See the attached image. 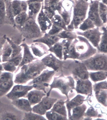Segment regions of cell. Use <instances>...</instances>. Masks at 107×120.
<instances>
[{"label": "cell", "instance_id": "cell-26", "mask_svg": "<svg viewBox=\"0 0 107 120\" xmlns=\"http://www.w3.org/2000/svg\"><path fill=\"white\" fill-rule=\"evenodd\" d=\"M101 28L103 32L98 47L97 48V52L107 54V29L104 26Z\"/></svg>", "mask_w": 107, "mask_h": 120}, {"label": "cell", "instance_id": "cell-19", "mask_svg": "<svg viewBox=\"0 0 107 120\" xmlns=\"http://www.w3.org/2000/svg\"><path fill=\"white\" fill-rule=\"evenodd\" d=\"M33 55L38 57H41L49 53V47L44 44L39 42H32L30 46Z\"/></svg>", "mask_w": 107, "mask_h": 120}, {"label": "cell", "instance_id": "cell-5", "mask_svg": "<svg viewBox=\"0 0 107 120\" xmlns=\"http://www.w3.org/2000/svg\"><path fill=\"white\" fill-rule=\"evenodd\" d=\"M16 28L25 39L32 41V42L44 34L42 32L36 19L31 18H28L23 26Z\"/></svg>", "mask_w": 107, "mask_h": 120}, {"label": "cell", "instance_id": "cell-36", "mask_svg": "<svg viewBox=\"0 0 107 120\" xmlns=\"http://www.w3.org/2000/svg\"><path fill=\"white\" fill-rule=\"evenodd\" d=\"M28 18L27 12L23 11L15 17V26L16 27L23 26Z\"/></svg>", "mask_w": 107, "mask_h": 120}, {"label": "cell", "instance_id": "cell-15", "mask_svg": "<svg viewBox=\"0 0 107 120\" xmlns=\"http://www.w3.org/2000/svg\"><path fill=\"white\" fill-rule=\"evenodd\" d=\"M41 60L46 67L52 68L55 71L62 67L64 62V60H60L52 53L47 55Z\"/></svg>", "mask_w": 107, "mask_h": 120}, {"label": "cell", "instance_id": "cell-49", "mask_svg": "<svg viewBox=\"0 0 107 120\" xmlns=\"http://www.w3.org/2000/svg\"><path fill=\"white\" fill-rule=\"evenodd\" d=\"M2 120H18V117L13 113L7 112L3 115L2 117Z\"/></svg>", "mask_w": 107, "mask_h": 120}, {"label": "cell", "instance_id": "cell-60", "mask_svg": "<svg viewBox=\"0 0 107 120\" xmlns=\"http://www.w3.org/2000/svg\"><path fill=\"white\" fill-rule=\"evenodd\" d=\"M72 0V1H75V0Z\"/></svg>", "mask_w": 107, "mask_h": 120}, {"label": "cell", "instance_id": "cell-14", "mask_svg": "<svg viewBox=\"0 0 107 120\" xmlns=\"http://www.w3.org/2000/svg\"><path fill=\"white\" fill-rule=\"evenodd\" d=\"M57 101L56 98H52L49 97L44 96L41 102L32 108L34 113L43 115L45 114L47 111L51 109L55 103Z\"/></svg>", "mask_w": 107, "mask_h": 120}, {"label": "cell", "instance_id": "cell-35", "mask_svg": "<svg viewBox=\"0 0 107 120\" xmlns=\"http://www.w3.org/2000/svg\"><path fill=\"white\" fill-rule=\"evenodd\" d=\"M6 39L11 44L12 48V52L10 59L11 60L19 55L22 52V50L23 49V47L20 45H18L14 42L8 37H6Z\"/></svg>", "mask_w": 107, "mask_h": 120}, {"label": "cell", "instance_id": "cell-13", "mask_svg": "<svg viewBox=\"0 0 107 120\" xmlns=\"http://www.w3.org/2000/svg\"><path fill=\"white\" fill-rule=\"evenodd\" d=\"M87 17L93 22L96 26L101 27L104 24L100 16L99 12V1L98 0H94L89 2Z\"/></svg>", "mask_w": 107, "mask_h": 120}, {"label": "cell", "instance_id": "cell-27", "mask_svg": "<svg viewBox=\"0 0 107 120\" xmlns=\"http://www.w3.org/2000/svg\"><path fill=\"white\" fill-rule=\"evenodd\" d=\"M12 52V48L11 45L6 40L3 47L1 56L2 63L10 61L11 56Z\"/></svg>", "mask_w": 107, "mask_h": 120}, {"label": "cell", "instance_id": "cell-48", "mask_svg": "<svg viewBox=\"0 0 107 120\" xmlns=\"http://www.w3.org/2000/svg\"><path fill=\"white\" fill-rule=\"evenodd\" d=\"M94 91L95 92L100 89L107 90V82L104 81L95 84L93 86Z\"/></svg>", "mask_w": 107, "mask_h": 120}, {"label": "cell", "instance_id": "cell-18", "mask_svg": "<svg viewBox=\"0 0 107 120\" xmlns=\"http://www.w3.org/2000/svg\"><path fill=\"white\" fill-rule=\"evenodd\" d=\"M23 47V54L22 61L19 65L17 69L15 74L19 70L20 68L24 65L29 64L33 61L38 59L33 56L31 51L30 46L27 43H23L20 44Z\"/></svg>", "mask_w": 107, "mask_h": 120}, {"label": "cell", "instance_id": "cell-2", "mask_svg": "<svg viewBox=\"0 0 107 120\" xmlns=\"http://www.w3.org/2000/svg\"><path fill=\"white\" fill-rule=\"evenodd\" d=\"M72 20L67 26L68 30H74L78 29L80 24L86 18L89 3L85 0L74 1Z\"/></svg>", "mask_w": 107, "mask_h": 120}, {"label": "cell", "instance_id": "cell-29", "mask_svg": "<svg viewBox=\"0 0 107 120\" xmlns=\"http://www.w3.org/2000/svg\"><path fill=\"white\" fill-rule=\"evenodd\" d=\"M65 101L60 100L57 101L55 103L51 110L52 111L60 115L67 117V113L65 104Z\"/></svg>", "mask_w": 107, "mask_h": 120}, {"label": "cell", "instance_id": "cell-55", "mask_svg": "<svg viewBox=\"0 0 107 120\" xmlns=\"http://www.w3.org/2000/svg\"><path fill=\"white\" fill-rule=\"evenodd\" d=\"M85 0V1L89 2V0Z\"/></svg>", "mask_w": 107, "mask_h": 120}, {"label": "cell", "instance_id": "cell-24", "mask_svg": "<svg viewBox=\"0 0 107 120\" xmlns=\"http://www.w3.org/2000/svg\"><path fill=\"white\" fill-rule=\"evenodd\" d=\"M27 2V1H26ZM28 4L27 13L28 18L37 19V16L40 11L43 4L38 2H27Z\"/></svg>", "mask_w": 107, "mask_h": 120}, {"label": "cell", "instance_id": "cell-56", "mask_svg": "<svg viewBox=\"0 0 107 120\" xmlns=\"http://www.w3.org/2000/svg\"><path fill=\"white\" fill-rule=\"evenodd\" d=\"M106 27L107 29V25H106Z\"/></svg>", "mask_w": 107, "mask_h": 120}, {"label": "cell", "instance_id": "cell-17", "mask_svg": "<svg viewBox=\"0 0 107 120\" xmlns=\"http://www.w3.org/2000/svg\"><path fill=\"white\" fill-rule=\"evenodd\" d=\"M36 21L42 32L44 34L48 32L52 25L51 19L44 14L42 7L37 16Z\"/></svg>", "mask_w": 107, "mask_h": 120}, {"label": "cell", "instance_id": "cell-43", "mask_svg": "<svg viewBox=\"0 0 107 120\" xmlns=\"http://www.w3.org/2000/svg\"><path fill=\"white\" fill-rule=\"evenodd\" d=\"M23 118V120H46L44 117L42 116V115H40L37 113L35 114L34 112L33 113L32 112H25Z\"/></svg>", "mask_w": 107, "mask_h": 120}, {"label": "cell", "instance_id": "cell-22", "mask_svg": "<svg viewBox=\"0 0 107 120\" xmlns=\"http://www.w3.org/2000/svg\"><path fill=\"white\" fill-rule=\"evenodd\" d=\"M11 103L18 109L25 112L32 111L31 105L28 99L22 98H18L12 101Z\"/></svg>", "mask_w": 107, "mask_h": 120}, {"label": "cell", "instance_id": "cell-59", "mask_svg": "<svg viewBox=\"0 0 107 120\" xmlns=\"http://www.w3.org/2000/svg\"><path fill=\"white\" fill-rule=\"evenodd\" d=\"M10 0V1H12V0Z\"/></svg>", "mask_w": 107, "mask_h": 120}, {"label": "cell", "instance_id": "cell-4", "mask_svg": "<svg viewBox=\"0 0 107 120\" xmlns=\"http://www.w3.org/2000/svg\"><path fill=\"white\" fill-rule=\"evenodd\" d=\"M75 83L74 78L71 76L66 77L61 75L59 77H54L53 82L51 84L49 85L50 89L47 93L46 96H50V93L53 88H57L66 97L67 99V101H69L68 94L70 92H72L73 90L75 89Z\"/></svg>", "mask_w": 107, "mask_h": 120}, {"label": "cell", "instance_id": "cell-6", "mask_svg": "<svg viewBox=\"0 0 107 120\" xmlns=\"http://www.w3.org/2000/svg\"><path fill=\"white\" fill-rule=\"evenodd\" d=\"M6 9V19L10 24L15 26V17L21 12L27 11L28 5L26 1L22 0H4Z\"/></svg>", "mask_w": 107, "mask_h": 120}, {"label": "cell", "instance_id": "cell-57", "mask_svg": "<svg viewBox=\"0 0 107 120\" xmlns=\"http://www.w3.org/2000/svg\"><path fill=\"white\" fill-rule=\"evenodd\" d=\"M92 0H89V1H92Z\"/></svg>", "mask_w": 107, "mask_h": 120}, {"label": "cell", "instance_id": "cell-38", "mask_svg": "<svg viewBox=\"0 0 107 120\" xmlns=\"http://www.w3.org/2000/svg\"><path fill=\"white\" fill-rule=\"evenodd\" d=\"M99 12L100 16L104 24L107 23V6L99 2Z\"/></svg>", "mask_w": 107, "mask_h": 120}, {"label": "cell", "instance_id": "cell-10", "mask_svg": "<svg viewBox=\"0 0 107 120\" xmlns=\"http://www.w3.org/2000/svg\"><path fill=\"white\" fill-rule=\"evenodd\" d=\"M74 30L78 36L84 37L96 49L98 47L102 34V32H100L99 27H96V28L84 31H80L78 30Z\"/></svg>", "mask_w": 107, "mask_h": 120}, {"label": "cell", "instance_id": "cell-53", "mask_svg": "<svg viewBox=\"0 0 107 120\" xmlns=\"http://www.w3.org/2000/svg\"><path fill=\"white\" fill-rule=\"evenodd\" d=\"M4 71V69L3 67L2 63L0 62V76L1 75L3 71Z\"/></svg>", "mask_w": 107, "mask_h": 120}, {"label": "cell", "instance_id": "cell-47", "mask_svg": "<svg viewBox=\"0 0 107 120\" xmlns=\"http://www.w3.org/2000/svg\"><path fill=\"white\" fill-rule=\"evenodd\" d=\"M63 30L59 26L52 24L51 29L47 33L50 35H56Z\"/></svg>", "mask_w": 107, "mask_h": 120}, {"label": "cell", "instance_id": "cell-54", "mask_svg": "<svg viewBox=\"0 0 107 120\" xmlns=\"http://www.w3.org/2000/svg\"><path fill=\"white\" fill-rule=\"evenodd\" d=\"M98 0L107 6V0Z\"/></svg>", "mask_w": 107, "mask_h": 120}, {"label": "cell", "instance_id": "cell-16", "mask_svg": "<svg viewBox=\"0 0 107 120\" xmlns=\"http://www.w3.org/2000/svg\"><path fill=\"white\" fill-rule=\"evenodd\" d=\"M75 89L77 93L85 95H90L92 92L93 86L92 82L88 79H77Z\"/></svg>", "mask_w": 107, "mask_h": 120}, {"label": "cell", "instance_id": "cell-41", "mask_svg": "<svg viewBox=\"0 0 107 120\" xmlns=\"http://www.w3.org/2000/svg\"><path fill=\"white\" fill-rule=\"evenodd\" d=\"M6 9L4 0H0V26L5 22Z\"/></svg>", "mask_w": 107, "mask_h": 120}, {"label": "cell", "instance_id": "cell-12", "mask_svg": "<svg viewBox=\"0 0 107 120\" xmlns=\"http://www.w3.org/2000/svg\"><path fill=\"white\" fill-rule=\"evenodd\" d=\"M34 88L33 85H23V84H16L13 86L6 96L8 99L11 101L22 98H26L28 92Z\"/></svg>", "mask_w": 107, "mask_h": 120}, {"label": "cell", "instance_id": "cell-40", "mask_svg": "<svg viewBox=\"0 0 107 120\" xmlns=\"http://www.w3.org/2000/svg\"><path fill=\"white\" fill-rule=\"evenodd\" d=\"M72 41L67 39H62L63 46H62V51H63V60L65 61L68 59L69 48L70 45Z\"/></svg>", "mask_w": 107, "mask_h": 120}, {"label": "cell", "instance_id": "cell-42", "mask_svg": "<svg viewBox=\"0 0 107 120\" xmlns=\"http://www.w3.org/2000/svg\"><path fill=\"white\" fill-rule=\"evenodd\" d=\"M46 117L48 120H67V117L56 113L54 112L47 111L45 113Z\"/></svg>", "mask_w": 107, "mask_h": 120}, {"label": "cell", "instance_id": "cell-44", "mask_svg": "<svg viewBox=\"0 0 107 120\" xmlns=\"http://www.w3.org/2000/svg\"><path fill=\"white\" fill-rule=\"evenodd\" d=\"M2 64L4 71L14 73H15L17 69V67L11 61H9L2 63Z\"/></svg>", "mask_w": 107, "mask_h": 120}, {"label": "cell", "instance_id": "cell-21", "mask_svg": "<svg viewBox=\"0 0 107 120\" xmlns=\"http://www.w3.org/2000/svg\"><path fill=\"white\" fill-rule=\"evenodd\" d=\"M60 39H61L57 35H51L46 33L42 37L34 40L33 42L42 43L46 45L49 48H50Z\"/></svg>", "mask_w": 107, "mask_h": 120}, {"label": "cell", "instance_id": "cell-30", "mask_svg": "<svg viewBox=\"0 0 107 120\" xmlns=\"http://www.w3.org/2000/svg\"><path fill=\"white\" fill-rule=\"evenodd\" d=\"M14 84V80L0 83V97L7 94L12 88Z\"/></svg>", "mask_w": 107, "mask_h": 120}, {"label": "cell", "instance_id": "cell-51", "mask_svg": "<svg viewBox=\"0 0 107 120\" xmlns=\"http://www.w3.org/2000/svg\"><path fill=\"white\" fill-rule=\"evenodd\" d=\"M6 40V37L5 36H4L3 38H0V62L1 63L2 53L3 47Z\"/></svg>", "mask_w": 107, "mask_h": 120}, {"label": "cell", "instance_id": "cell-50", "mask_svg": "<svg viewBox=\"0 0 107 120\" xmlns=\"http://www.w3.org/2000/svg\"><path fill=\"white\" fill-rule=\"evenodd\" d=\"M22 57H23V54L22 52L19 55L13 58V59L11 60L10 61H11L14 64L18 67L22 61Z\"/></svg>", "mask_w": 107, "mask_h": 120}, {"label": "cell", "instance_id": "cell-23", "mask_svg": "<svg viewBox=\"0 0 107 120\" xmlns=\"http://www.w3.org/2000/svg\"><path fill=\"white\" fill-rule=\"evenodd\" d=\"M85 97L78 94L72 100L65 101L68 112L69 119L71 115V110L72 109L77 106L81 105L85 101Z\"/></svg>", "mask_w": 107, "mask_h": 120}, {"label": "cell", "instance_id": "cell-33", "mask_svg": "<svg viewBox=\"0 0 107 120\" xmlns=\"http://www.w3.org/2000/svg\"><path fill=\"white\" fill-rule=\"evenodd\" d=\"M62 0H44V5L48 6L49 9L55 13H57L60 8Z\"/></svg>", "mask_w": 107, "mask_h": 120}, {"label": "cell", "instance_id": "cell-11", "mask_svg": "<svg viewBox=\"0 0 107 120\" xmlns=\"http://www.w3.org/2000/svg\"><path fill=\"white\" fill-rule=\"evenodd\" d=\"M74 1L62 0L60 9L57 12L62 18L66 26H68L72 20Z\"/></svg>", "mask_w": 107, "mask_h": 120}, {"label": "cell", "instance_id": "cell-20", "mask_svg": "<svg viewBox=\"0 0 107 120\" xmlns=\"http://www.w3.org/2000/svg\"><path fill=\"white\" fill-rule=\"evenodd\" d=\"M45 94L43 91L36 89L28 93L26 98H27L31 105H33L40 102L43 97L46 96Z\"/></svg>", "mask_w": 107, "mask_h": 120}, {"label": "cell", "instance_id": "cell-8", "mask_svg": "<svg viewBox=\"0 0 107 120\" xmlns=\"http://www.w3.org/2000/svg\"><path fill=\"white\" fill-rule=\"evenodd\" d=\"M64 61V64L67 65L66 68L73 75L75 79L85 80L89 79V72L86 66L82 61L72 59Z\"/></svg>", "mask_w": 107, "mask_h": 120}, {"label": "cell", "instance_id": "cell-34", "mask_svg": "<svg viewBox=\"0 0 107 120\" xmlns=\"http://www.w3.org/2000/svg\"><path fill=\"white\" fill-rule=\"evenodd\" d=\"M89 76L94 82L100 81L106 79L107 78V71H98L89 73Z\"/></svg>", "mask_w": 107, "mask_h": 120}, {"label": "cell", "instance_id": "cell-1", "mask_svg": "<svg viewBox=\"0 0 107 120\" xmlns=\"http://www.w3.org/2000/svg\"><path fill=\"white\" fill-rule=\"evenodd\" d=\"M46 67L41 60L38 59L24 65L15 73L14 82L16 84H26L29 81L38 76Z\"/></svg>", "mask_w": 107, "mask_h": 120}, {"label": "cell", "instance_id": "cell-39", "mask_svg": "<svg viewBox=\"0 0 107 120\" xmlns=\"http://www.w3.org/2000/svg\"><path fill=\"white\" fill-rule=\"evenodd\" d=\"M52 23L57 25L64 30H67V26L65 24L61 16L56 13L51 19Z\"/></svg>", "mask_w": 107, "mask_h": 120}, {"label": "cell", "instance_id": "cell-46", "mask_svg": "<svg viewBox=\"0 0 107 120\" xmlns=\"http://www.w3.org/2000/svg\"><path fill=\"white\" fill-rule=\"evenodd\" d=\"M100 115V114H99L97 111L92 106L89 108L86 112H85L84 117L91 118L101 117Z\"/></svg>", "mask_w": 107, "mask_h": 120}, {"label": "cell", "instance_id": "cell-3", "mask_svg": "<svg viewBox=\"0 0 107 120\" xmlns=\"http://www.w3.org/2000/svg\"><path fill=\"white\" fill-rule=\"evenodd\" d=\"M72 42L80 61L87 59L97 52L96 48L94 47L90 42L82 36L78 35Z\"/></svg>", "mask_w": 107, "mask_h": 120}, {"label": "cell", "instance_id": "cell-31", "mask_svg": "<svg viewBox=\"0 0 107 120\" xmlns=\"http://www.w3.org/2000/svg\"><path fill=\"white\" fill-rule=\"evenodd\" d=\"M61 39H67L73 41L77 37L75 30H63L56 35Z\"/></svg>", "mask_w": 107, "mask_h": 120}, {"label": "cell", "instance_id": "cell-32", "mask_svg": "<svg viewBox=\"0 0 107 120\" xmlns=\"http://www.w3.org/2000/svg\"><path fill=\"white\" fill-rule=\"evenodd\" d=\"M96 98L98 102L107 107V90L100 89L95 92Z\"/></svg>", "mask_w": 107, "mask_h": 120}, {"label": "cell", "instance_id": "cell-9", "mask_svg": "<svg viewBox=\"0 0 107 120\" xmlns=\"http://www.w3.org/2000/svg\"><path fill=\"white\" fill-rule=\"evenodd\" d=\"M54 71L44 70L38 76L28 83V85H33L34 88L43 91L46 93L45 89L49 86V83L55 74Z\"/></svg>", "mask_w": 107, "mask_h": 120}, {"label": "cell", "instance_id": "cell-52", "mask_svg": "<svg viewBox=\"0 0 107 120\" xmlns=\"http://www.w3.org/2000/svg\"><path fill=\"white\" fill-rule=\"evenodd\" d=\"M26 1L27 2H38L43 3L44 0H30Z\"/></svg>", "mask_w": 107, "mask_h": 120}, {"label": "cell", "instance_id": "cell-58", "mask_svg": "<svg viewBox=\"0 0 107 120\" xmlns=\"http://www.w3.org/2000/svg\"><path fill=\"white\" fill-rule=\"evenodd\" d=\"M30 0H26V1H27Z\"/></svg>", "mask_w": 107, "mask_h": 120}, {"label": "cell", "instance_id": "cell-28", "mask_svg": "<svg viewBox=\"0 0 107 120\" xmlns=\"http://www.w3.org/2000/svg\"><path fill=\"white\" fill-rule=\"evenodd\" d=\"M62 46V39H61L59 41L49 48V51L53 53L55 56L60 60H63Z\"/></svg>", "mask_w": 107, "mask_h": 120}, {"label": "cell", "instance_id": "cell-7", "mask_svg": "<svg viewBox=\"0 0 107 120\" xmlns=\"http://www.w3.org/2000/svg\"><path fill=\"white\" fill-rule=\"evenodd\" d=\"M82 61L88 70L107 71V54L97 52L92 56Z\"/></svg>", "mask_w": 107, "mask_h": 120}, {"label": "cell", "instance_id": "cell-45", "mask_svg": "<svg viewBox=\"0 0 107 120\" xmlns=\"http://www.w3.org/2000/svg\"><path fill=\"white\" fill-rule=\"evenodd\" d=\"M14 73L8 71H3L0 76V83L14 80Z\"/></svg>", "mask_w": 107, "mask_h": 120}, {"label": "cell", "instance_id": "cell-37", "mask_svg": "<svg viewBox=\"0 0 107 120\" xmlns=\"http://www.w3.org/2000/svg\"><path fill=\"white\" fill-rule=\"evenodd\" d=\"M96 27L93 22L91 19L87 18L80 24L78 30L80 31H84L94 28Z\"/></svg>", "mask_w": 107, "mask_h": 120}, {"label": "cell", "instance_id": "cell-25", "mask_svg": "<svg viewBox=\"0 0 107 120\" xmlns=\"http://www.w3.org/2000/svg\"><path fill=\"white\" fill-rule=\"evenodd\" d=\"M87 106L84 104L77 106L72 109V113L71 114L70 120H81L84 118V114Z\"/></svg>", "mask_w": 107, "mask_h": 120}]
</instances>
